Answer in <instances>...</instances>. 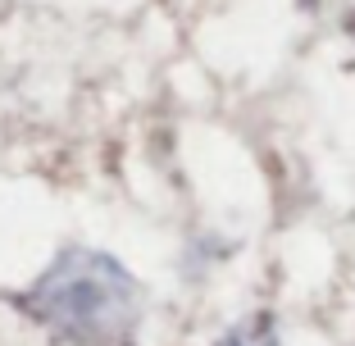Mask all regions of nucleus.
Returning a JSON list of instances; mask_svg holds the SVG:
<instances>
[{
	"mask_svg": "<svg viewBox=\"0 0 355 346\" xmlns=\"http://www.w3.org/2000/svg\"><path fill=\"white\" fill-rule=\"evenodd\" d=\"M37 324L73 346H119L141 324V283L105 251L64 246L23 292Z\"/></svg>",
	"mask_w": 355,
	"mask_h": 346,
	"instance_id": "obj_1",
	"label": "nucleus"
},
{
	"mask_svg": "<svg viewBox=\"0 0 355 346\" xmlns=\"http://www.w3.org/2000/svg\"><path fill=\"white\" fill-rule=\"evenodd\" d=\"M214 346H282V337H278L273 315H251V319H241V324H232Z\"/></svg>",
	"mask_w": 355,
	"mask_h": 346,
	"instance_id": "obj_2",
	"label": "nucleus"
}]
</instances>
